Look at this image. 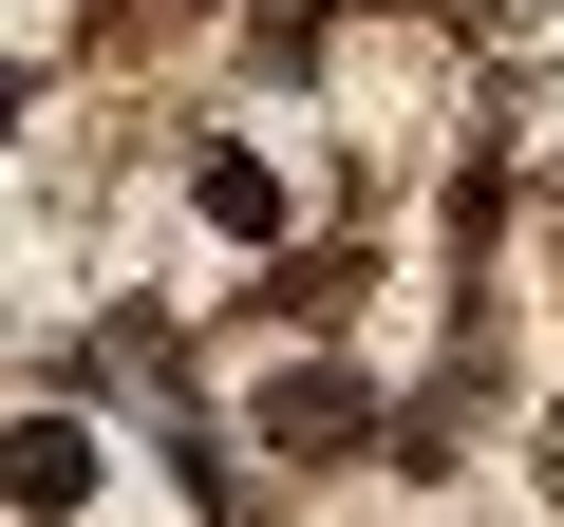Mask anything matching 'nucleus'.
Wrapping results in <instances>:
<instances>
[{"mask_svg": "<svg viewBox=\"0 0 564 527\" xmlns=\"http://www.w3.org/2000/svg\"><path fill=\"white\" fill-rule=\"evenodd\" d=\"M0 114H20V76H0Z\"/></svg>", "mask_w": 564, "mask_h": 527, "instance_id": "f03ea898", "label": "nucleus"}, {"mask_svg": "<svg viewBox=\"0 0 564 527\" xmlns=\"http://www.w3.org/2000/svg\"><path fill=\"white\" fill-rule=\"evenodd\" d=\"M0 490H20V508H76V490H95V433H76V415H39L20 452H0Z\"/></svg>", "mask_w": 564, "mask_h": 527, "instance_id": "f257e3e1", "label": "nucleus"}]
</instances>
